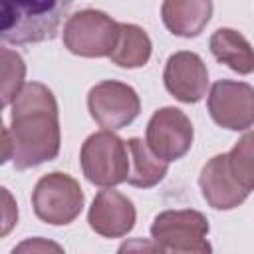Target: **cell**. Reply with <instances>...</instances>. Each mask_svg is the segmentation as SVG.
<instances>
[{"instance_id": "cell-18", "label": "cell", "mask_w": 254, "mask_h": 254, "mask_svg": "<svg viewBox=\"0 0 254 254\" xmlns=\"http://www.w3.org/2000/svg\"><path fill=\"white\" fill-rule=\"evenodd\" d=\"M228 163L242 187L254 190V131L242 135L234 143V147L228 151Z\"/></svg>"}, {"instance_id": "cell-15", "label": "cell", "mask_w": 254, "mask_h": 254, "mask_svg": "<svg viewBox=\"0 0 254 254\" xmlns=\"http://www.w3.org/2000/svg\"><path fill=\"white\" fill-rule=\"evenodd\" d=\"M129 149V177L127 183L137 189H151L159 185L167 171H169V161L161 159L153 149L147 145V141L139 137H131L127 141Z\"/></svg>"}, {"instance_id": "cell-9", "label": "cell", "mask_w": 254, "mask_h": 254, "mask_svg": "<svg viewBox=\"0 0 254 254\" xmlns=\"http://www.w3.org/2000/svg\"><path fill=\"white\" fill-rule=\"evenodd\" d=\"M192 139V123L179 107H161L147 123V145L153 149V153L169 163L183 159L190 151Z\"/></svg>"}, {"instance_id": "cell-14", "label": "cell", "mask_w": 254, "mask_h": 254, "mask_svg": "<svg viewBox=\"0 0 254 254\" xmlns=\"http://www.w3.org/2000/svg\"><path fill=\"white\" fill-rule=\"evenodd\" d=\"M208 48L216 62L224 64L240 75L254 71V48L250 42L232 28H218L208 42Z\"/></svg>"}, {"instance_id": "cell-17", "label": "cell", "mask_w": 254, "mask_h": 254, "mask_svg": "<svg viewBox=\"0 0 254 254\" xmlns=\"http://www.w3.org/2000/svg\"><path fill=\"white\" fill-rule=\"evenodd\" d=\"M0 60H2V107H8L26 83L24 81L26 64L22 56L10 48L0 50Z\"/></svg>"}, {"instance_id": "cell-5", "label": "cell", "mask_w": 254, "mask_h": 254, "mask_svg": "<svg viewBox=\"0 0 254 254\" xmlns=\"http://www.w3.org/2000/svg\"><path fill=\"white\" fill-rule=\"evenodd\" d=\"M83 190L79 183L67 173L44 175L32 190V206L36 216L50 226L71 224L83 210Z\"/></svg>"}, {"instance_id": "cell-10", "label": "cell", "mask_w": 254, "mask_h": 254, "mask_svg": "<svg viewBox=\"0 0 254 254\" xmlns=\"http://www.w3.org/2000/svg\"><path fill=\"white\" fill-rule=\"evenodd\" d=\"M198 187L202 198L214 210H232L250 194V190L234 177L228 163V153L214 155L204 163L198 175Z\"/></svg>"}, {"instance_id": "cell-12", "label": "cell", "mask_w": 254, "mask_h": 254, "mask_svg": "<svg viewBox=\"0 0 254 254\" xmlns=\"http://www.w3.org/2000/svg\"><path fill=\"white\" fill-rule=\"evenodd\" d=\"M137 210L131 198L113 187L101 189L87 212L89 228L103 238H121L129 234L135 226Z\"/></svg>"}, {"instance_id": "cell-7", "label": "cell", "mask_w": 254, "mask_h": 254, "mask_svg": "<svg viewBox=\"0 0 254 254\" xmlns=\"http://www.w3.org/2000/svg\"><path fill=\"white\" fill-rule=\"evenodd\" d=\"M87 109L101 129L117 131L139 117L141 99L131 85L117 79H105L89 89Z\"/></svg>"}, {"instance_id": "cell-19", "label": "cell", "mask_w": 254, "mask_h": 254, "mask_svg": "<svg viewBox=\"0 0 254 254\" xmlns=\"http://www.w3.org/2000/svg\"><path fill=\"white\" fill-rule=\"evenodd\" d=\"M0 190H2V204H4V208H2V228H0V236H6V234L14 228L16 220H18V208H16V200L12 198L10 190H8V189H0Z\"/></svg>"}, {"instance_id": "cell-21", "label": "cell", "mask_w": 254, "mask_h": 254, "mask_svg": "<svg viewBox=\"0 0 254 254\" xmlns=\"http://www.w3.org/2000/svg\"><path fill=\"white\" fill-rule=\"evenodd\" d=\"M12 155H14L12 135H10V129H8V127H4V129H2V163L12 161Z\"/></svg>"}, {"instance_id": "cell-16", "label": "cell", "mask_w": 254, "mask_h": 254, "mask_svg": "<svg viewBox=\"0 0 254 254\" xmlns=\"http://www.w3.org/2000/svg\"><path fill=\"white\" fill-rule=\"evenodd\" d=\"M153 52L151 38L147 32L137 24H119V38L109 54V60L125 69L143 67Z\"/></svg>"}, {"instance_id": "cell-3", "label": "cell", "mask_w": 254, "mask_h": 254, "mask_svg": "<svg viewBox=\"0 0 254 254\" xmlns=\"http://www.w3.org/2000/svg\"><path fill=\"white\" fill-rule=\"evenodd\" d=\"M79 163L83 177L99 189L127 183L129 177L127 141H123L109 129L91 133L81 145Z\"/></svg>"}, {"instance_id": "cell-1", "label": "cell", "mask_w": 254, "mask_h": 254, "mask_svg": "<svg viewBox=\"0 0 254 254\" xmlns=\"http://www.w3.org/2000/svg\"><path fill=\"white\" fill-rule=\"evenodd\" d=\"M10 105L8 129L14 143V167L26 171L54 161L60 153L62 131L58 101L52 89L40 81H28Z\"/></svg>"}, {"instance_id": "cell-11", "label": "cell", "mask_w": 254, "mask_h": 254, "mask_svg": "<svg viewBox=\"0 0 254 254\" xmlns=\"http://www.w3.org/2000/svg\"><path fill=\"white\" fill-rule=\"evenodd\" d=\"M167 91L183 103H198L206 95L208 69L202 58L194 52H175L169 56L163 71Z\"/></svg>"}, {"instance_id": "cell-13", "label": "cell", "mask_w": 254, "mask_h": 254, "mask_svg": "<svg viewBox=\"0 0 254 254\" xmlns=\"http://www.w3.org/2000/svg\"><path fill=\"white\" fill-rule=\"evenodd\" d=\"M212 0H163L161 20L179 38H196L212 18Z\"/></svg>"}, {"instance_id": "cell-4", "label": "cell", "mask_w": 254, "mask_h": 254, "mask_svg": "<svg viewBox=\"0 0 254 254\" xmlns=\"http://www.w3.org/2000/svg\"><path fill=\"white\" fill-rule=\"evenodd\" d=\"M208 230V220L198 210H163L153 218L151 240L161 252L206 254L212 250L206 240Z\"/></svg>"}, {"instance_id": "cell-8", "label": "cell", "mask_w": 254, "mask_h": 254, "mask_svg": "<svg viewBox=\"0 0 254 254\" xmlns=\"http://www.w3.org/2000/svg\"><path fill=\"white\" fill-rule=\"evenodd\" d=\"M206 107L216 125L246 131L254 125V87L246 81L218 79L210 87Z\"/></svg>"}, {"instance_id": "cell-2", "label": "cell", "mask_w": 254, "mask_h": 254, "mask_svg": "<svg viewBox=\"0 0 254 254\" xmlns=\"http://www.w3.org/2000/svg\"><path fill=\"white\" fill-rule=\"evenodd\" d=\"M2 40L6 44H38L54 40L69 10V0H0Z\"/></svg>"}, {"instance_id": "cell-20", "label": "cell", "mask_w": 254, "mask_h": 254, "mask_svg": "<svg viewBox=\"0 0 254 254\" xmlns=\"http://www.w3.org/2000/svg\"><path fill=\"white\" fill-rule=\"evenodd\" d=\"M44 250H62V246L54 244V242H46L44 238H32V240H26L22 242L20 246L14 248V254L16 252H44Z\"/></svg>"}, {"instance_id": "cell-6", "label": "cell", "mask_w": 254, "mask_h": 254, "mask_svg": "<svg viewBox=\"0 0 254 254\" xmlns=\"http://www.w3.org/2000/svg\"><path fill=\"white\" fill-rule=\"evenodd\" d=\"M119 38V22L101 10H79L67 16L64 46L79 58H109Z\"/></svg>"}]
</instances>
